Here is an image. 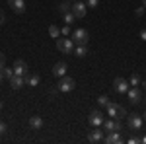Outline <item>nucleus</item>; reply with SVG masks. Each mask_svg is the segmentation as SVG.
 <instances>
[{"mask_svg":"<svg viewBox=\"0 0 146 144\" xmlns=\"http://www.w3.org/2000/svg\"><path fill=\"white\" fill-rule=\"evenodd\" d=\"M127 96H129V101H131L133 105H138V103L142 101V90L138 88V86H129Z\"/></svg>","mask_w":146,"mask_h":144,"instance_id":"6","label":"nucleus"},{"mask_svg":"<svg viewBox=\"0 0 146 144\" xmlns=\"http://www.w3.org/2000/svg\"><path fill=\"white\" fill-rule=\"evenodd\" d=\"M142 4H144V6H146V0H142Z\"/></svg>","mask_w":146,"mask_h":144,"instance_id":"37","label":"nucleus"},{"mask_svg":"<svg viewBox=\"0 0 146 144\" xmlns=\"http://www.w3.org/2000/svg\"><path fill=\"white\" fill-rule=\"evenodd\" d=\"M127 125H129V129H131V131L138 133V131L142 129V125H144V117H142V115H138V113H131V115H129V119H127Z\"/></svg>","mask_w":146,"mask_h":144,"instance_id":"2","label":"nucleus"},{"mask_svg":"<svg viewBox=\"0 0 146 144\" xmlns=\"http://www.w3.org/2000/svg\"><path fill=\"white\" fill-rule=\"evenodd\" d=\"M144 14V8H136V16H142Z\"/></svg>","mask_w":146,"mask_h":144,"instance_id":"33","label":"nucleus"},{"mask_svg":"<svg viewBox=\"0 0 146 144\" xmlns=\"http://www.w3.org/2000/svg\"><path fill=\"white\" fill-rule=\"evenodd\" d=\"M74 47H76V43L72 41V37H58L56 39V49L60 53H64V55L74 53Z\"/></svg>","mask_w":146,"mask_h":144,"instance_id":"1","label":"nucleus"},{"mask_svg":"<svg viewBox=\"0 0 146 144\" xmlns=\"http://www.w3.org/2000/svg\"><path fill=\"white\" fill-rule=\"evenodd\" d=\"M113 90H115L117 94H127V92H129V80H125V78H115Z\"/></svg>","mask_w":146,"mask_h":144,"instance_id":"11","label":"nucleus"},{"mask_svg":"<svg viewBox=\"0 0 146 144\" xmlns=\"http://www.w3.org/2000/svg\"><path fill=\"white\" fill-rule=\"evenodd\" d=\"M2 74H4V78H8V80H10V78L14 76V68L4 66V68H2Z\"/></svg>","mask_w":146,"mask_h":144,"instance_id":"25","label":"nucleus"},{"mask_svg":"<svg viewBox=\"0 0 146 144\" xmlns=\"http://www.w3.org/2000/svg\"><path fill=\"white\" fill-rule=\"evenodd\" d=\"M8 82H10V86L14 90H20L22 86H25V84H27V82H25V76H18V74H14Z\"/></svg>","mask_w":146,"mask_h":144,"instance_id":"14","label":"nucleus"},{"mask_svg":"<svg viewBox=\"0 0 146 144\" xmlns=\"http://www.w3.org/2000/svg\"><path fill=\"white\" fill-rule=\"evenodd\" d=\"M142 84V78L138 76V74H133L131 80H129V86H140Z\"/></svg>","mask_w":146,"mask_h":144,"instance_id":"23","label":"nucleus"},{"mask_svg":"<svg viewBox=\"0 0 146 144\" xmlns=\"http://www.w3.org/2000/svg\"><path fill=\"white\" fill-rule=\"evenodd\" d=\"M25 82H27V86H37L39 84V76L37 74H27L25 76Z\"/></svg>","mask_w":146,"mask_h":144,"instance_id":"20","label":"nucleus"},{"mask_svg":"<svg viewBox=\"0 0 146 144\" xmlns=\"http://www.w3.org/2000/svg\"><path fill=\"white\" fill-rule=\"evenodd\" d=\"M86 6H88V8H98V6H100V0H88Z\"/></svg>","mask_w":146,"mask_h":144,"instance_id":"27","label":"nucleus"},{"mask_svg":"<svg viewBox=\"0 0 146 144\" xmlns=\"http://www.w3.org/2000/svg\"><path fill=\"white\" fill-rule=\"evenodd\" d=\"M70 2H76V0H70Z\"/></svg>","mask_w":146,"mask_h":144,"instance_id":"39","label":"nucleus"},{"mask_svg":"<svg viewBox=\"0 0 146 144\" xmlns=\"http://www.w3.org/2000/svg\"><path fill=\"white\" fill-rule=\"evenodd\" d=\"M74 20H76V16L72 14V10L68 12V14H64V23H68V25H70V23H74Z\"/></svg>","mask_w":146,"mask_h":144,"instance_id":"24","label":"nucleus"},{"mask_svg":"<svg viewBox=\"0 0 146 144\" xmlns=\"http://www.w3.org/2000/svg\"><path fill=\"white\" fill-rule=\"evenodd\" d=\"M103 115H101V111L100 109H94V111H90V115H88V123H90L92 127H101L103 125Z\"/></svg>","mask_w":146,"mask_h":144,"instance_id":"8","label":"nucleus"},{"mask_svg":"<svg viewBox=\"0 0 146 144\" xmlns=\"http://www.w3.org/2000/svg\"><path fill=\"white\" fill-rule=\"evenodd\" d=\"M103 133H105V131H101V127H94L90 131V134H88V140H90V142H101V140L105 138Z\"/></svg>","mask_w":146,"mask_h":144,"instance_id":"12","label":"nucleus"},{"mask_svg":"<svg viewBox=\"0 0 146 144\" xmlns=\"http://www.w3.org/2000/svg\"><path fill=\"white\" fill-rule=\"evenodd\" d=\"M0 111H2V101H0Z\"/></svg>","mask_w":146,"mask_h":144,"instance_id":"36","label":"nucleus"},{"mask_svg":"<svg viewBox=\"0 0 146 144\" xmlns=\"http://www.w3.org/2000/svg\"><path fill=\"white\" fill-rule=\"evenodd\" d=\"M56 10L60 12L62 16H64V14H68V12L72 10V4H70V0H66V2H60V4L56 6Z\"/></svg>","mask_w":146,"mask_h":144,"instance_id":"18","label":"nucleus"},{"mask_svg":"<svg viewBox=\"0 0 146 144\" xmlns=\"http://www.w3.org/2000/svg\"><path fill=\"white\" fill-rule=\"evenodd\" d=\"M29 127H31L33 131H39V129L43 127V119H41L39 115H33V117L29 119Z\"/></svg>","mask_w":146,"mask_h":144,"instance_id":"17","label":"nucleus"},{"mask_svg":"<svg viewBox=\"0 0 146 144\" xmlns=\"http://www.w3.org/2000/svg\"><path fill=\"white\" fill-rule=\"evenodd\" d=\"M60 35H64V37H68V35H72V29H70V25H64V27H62V29H60Z\"/></svg>","mask_w":146,"mask_h":144,"instance_id":"26","label":"nucleus"},{"mask_svg":"<svg viewBox=\"0 0 146 144\" xmlns=\"http://www.w3.org/2000/svg\"><path fill=\"white\" fill-rule=\"evenodd\" d=\"M109 103H111V100H109L107 96H100V98H98V105H100V107H105V109H107Z\"/></svg>","mask_w":146,"mask_h":144,"instance_id":"21","label":"nucleus"},{"mask_svg":"<svg viewBox=\"0 0 146 144\" xmlns=\"http://www.w3.org/2000/svg\"><path fill=\"white\" fill-rule=\"evenodd\" d=\"M8 4L12 6V10L16 14H23L25 12V2L23 0H8Z\"/></svg>","mask_w":146,"mask_h":144,"instance_id":"16","label":"nucleus"},{"mask_svg":"<svg viewBox=\"0 0 146 144\" xmlns=\"http://www.w3.org/2000/svg\"><path fill=\"white\" fill-rule=\"evenodd\" d=\"M86 12H88V6H86L84 2H80V0H76V2L72 4V14L76 16V20H82V18L86 16Z\"/></svg>","mask_w":146,"mask_h":144,"instance_id":"10","label":"nucleus"},{"mask_svg":"<svg viewBox=\"0 0 146 144\" xmlns=\"http://www.w3.org/2000/svg\"><path fill=\"white\" fill-rule=\"evenodd\" d=\"M129 142H131V144H138V142H140V138H138V136H133Z\"/></svg>","mask_w":146,"mask_h":144,"instance_id":"31","label":"nucleus"},{"mask_svg":"<svg viewBox=\"0 0 146 144\" xmlns=\"http://www.w3.org/2000/svg\"><path fill=\"white\" fill-rule=\"evenodd\" d=\"M6 66V58H4V53H0V70Z\"/></svg>","mask_w":146,"mask_h":144,"instance_id":"28","label":"nucleus"},{"mask_svg":"<svg viewBox=\"0 0 146 144\" xmlns=\"http://www.w3.org/2000/svg\"><path fill=\"white\" fill-rule=\"evenodd\" d=\"M70 37H72V41H74L76 45H86V43H88V39H90V33H88L84 27H78V29L72 31Z\"/></svg>","mask_w":146,"mask_h":144,"instance_id":"5","label":"nucleus"},{"mask_svg":"<svg viewBox=\"0 0 146 144\" xmlns=\"http://www.w3.org/2000/svg\"><path fill=\"white\" fill-rule=\"evenodd\" d=\"M14 74H18V76H27L29 74V68H27V62L22 60V58H18L16 62H14Z\"/></svg>","mask_w":146,"mask_h":144,"instance_id":"9","label":"nucleus"},{"mask_svg":"<svg viewBox=\"0 0 146 144\" xmlns=\"http://www.w3.org/2000/svg\"><path fill=\"white\" fill-rule=\"evenodd\" d=\"M101 129H103L105 133H111V131H121V129H123V125H121V119H113V117H109V119H105V121H103Z\"/></svg>","mask_w":146,"mask_h":144,"instance_id":"7","label":"nucleus"},{"mask_svg":"<svg viewBox=\"0 0 146 144\" xmlns=\"http://www.w3.org/2000/svg\"><path fill=\"white\" fill-rule=\"evenodd\" d=\"M66 64L64 62H56L55 66H53V76L55 78H62V76H66Z\"/></svg>","mask_w":146,"mask_h":144,"instance_id":"15","label":"nucleus"},{"mask_svg":"<svg viewBox=\"0 0 146 144\" xmlns=\"http://www.w3.org/2000/svg\"><path fill=\"white\" fill-rule=\"evenodd\" d=\"M144 121H146V113H144Z\"/></svg>","mask_w":146,"mask_h":144,"instance_id":"38","label":"nucleus"},{"mask_svg":"<svg viewBox=\"0 0 146 144\" xmlns=\"http://www.w3.org/2000/svg\"><path fill=\"white\" fill-rule=\"evenodd\" d=\"M74 55L80 56V58H82V56H86V55H88V49H86V45H76V47H74Z\"/></svg>","mask_w":146,"mask_h":144,"instance_id":"19","label":"nucleus"},{"mask_svg":"<svg viewBox=\"0 0 146 144\" xmlns=\"http://www.w3.org/2000/svg\"><path fill=\"white\" fill-rule=\"evenodd\" d=\"M4 133H6V123L0 121V134H4Z\"/></svg>","mask_w":146,"mask_h":144,"instance_id":"30","label":"nucleus"},{"mask_svg":"<svg viewBox=\"0 0 146 144\" xmlns=\"http://www.w3.org/2000/svg\"><path fill=\"white\" fill-rule=\"evenodd\" d=\"M2 23H4V12L0 10V25H2Z\"/></svg>","mask_w":146,"mask_h":144,"instance_id":"34","label":"nucleus"},{"mask_svg":"<svg viewBox=\"0 0 146 144\" xmlns=\"http://www.w3.org/2000/svg\"><path fill=\"white\" fill-rule=\"evenodd\" d=\"M140 39L146 41V29H140Z\"/></svg>","mask_w":146,"mask_h":144,"instance_id":"32","label":"nucleus"},{"mask_svg":"<svg viewBox=\"0 0 146 144\" xmlns=\"http://www.w3.org/2000/svg\"><path fill=\"white\" fill-rule=\"evenodd\" d=\"M0 82H4V74H2V70H0Z\"/></svg>","mask_w":146,"mask_h":144,"instance_id":"35","label":"nucleus"},{"mask_svg":"<svg viewBox=\"0 0 146 144\" xmlns=\"http://www.w3.org/2000/svg\"><path fill=\"white\" fill-rule=\"evenodd\" d=\"M56 88H58V92L66 94V92H72V90L76 88V82H74V78H70V76H62L60 80H58Z\"/></svg>","mask_w":146,"mask_h":144,"instance_id":"4","label":"nucleus"},{"mask_svg":"<svg viewBox=\"0 0 146 144\" xmlns=\"http://www.w3.org/2000/svg\"><path fill=\"white\" fill-rule=\"evenodd\" d=\"M49 35L55 37V39H58V37H60V27H56V25H49Z\"/></svg>","mask_w":146,"mask_h":144,"instance_id":"22","label":"nucleus"},{"mask_svg":"<svg viewBox=\"0 0 146 144\" xmlns=\"http://www.w3.org/2000/svg\"><path fill=\"white\" fill-rule=\"evenodd\" d=\"M140 86H142V100H146V80H142Z\"/></svg>","mask_w":146,"mask_h":144,"instance_id":"29","label":"nucleus"},{"mask_svg":"<svg viewBox=\"0 0 146 144\" xmlns=\"http://www.w3.org/2000/svg\"><path fill=\"white\" fill-rule=\"evenodd\" d=\"M107 115L113 117V119H123L127 117V109H125L123 105H119V103H109V107H107Z\"/></svg>","mask_w":146,"mask_h":144,"instance_id":"3","label":"nucleus"},{"mask_svg":"<svg viewBox=\"0 0 146 144\" xmlns=\"http://www.w3.org/2000/svg\"><path fill=\"white\" fill-rule=\"evenodd\" d=\"M103 142H107V144H121V142H123L121 131H111V133L103 138Z\"/></svg>","mask_w":146,"mask_h":144,"instance_id":"13","label":"nucleus"}]
</instances>
